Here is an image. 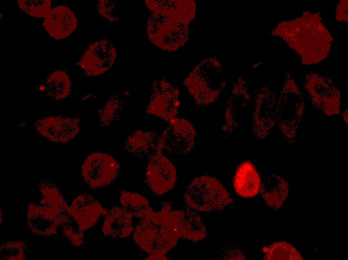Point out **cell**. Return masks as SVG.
<instances>
[{
    "label": "cell",
    "instance_id": "cell-1",
    "mask_svg": "<svg viewBox=\"0 0 348 260\" xmlns=\"http://www.w3.org/2000/svg\"><path fill=\"white\" fill-rule=\"evenodd\" d=\"M271 34L286 42L306 65L324 60L333 41L319 14L308 11L294 20L280 22L272 30Z\"/></svg>",
    "mask_w": 348,
    "mask_h": 260
},
{
    "label": "cell",
    "instance_id": "cell-2",
    "mask_svg": "<svg viewBox=\"0 0 348 260\" xmlns=\"http://www.w3.org/2000/svg\"><path fill=\"white\" fill-rule=\"evenodd\" d=\"M180 238L179 216L168 201L162 204L160 210H152L142 218L133 233L136 243L150 254L148 260H168L166 254Z\"/></svg>",
    "mask_w": 348,
    "mask_h": 260
},
{
    "label": "cell",
    "instance_id": "cell-3",
    "mask_svg": "<svg viewBox=\"0 0 348 260\" xmlns=\"http://www.w3.org/2000/svg\"><path fill=\"white\" fill-rule=\"evenodd\" d=\"M184 84L197 105L212 104L226 86L220 62L212 56L204 59L189 74Z\"/></svg>",
    "mask_w": 348,
    "mask_h": 260
},
{
    "label": "cell",
    "instance_id": "cell-4",
    "mask_svg": "<svg viewBox=\"0 0 348 260\" xmlns=\"http://www.w3.org/2000/svg\"><path fill=\"white\" fill-rule=\"evenodd\" d=\"M304 110L302 93L292 75L286 72L277 99L276 123L280 134L290 144L295 142Z\"/></svg>",
    "mask_w": 348,
    "mask_h": 260
},
{
    "label": "cell",
    "instance_id": "cell-5",
    "mask_svg": "<svg viewBox=\"0 0 348 260\" xmlns=\"http://www.w3.org/2000/svg\"><path fill=\"white\" fill-rule=\"evenodd\" d=\"M184 198L188 208L196 212L220 210L233 202L219 180L206 176L196 178L186 188Z\"/></svg>",
    "mask_w": 348,
    "mask_h": 260
},
{
    "label": "cell",
    "instance_id": "cell-6",
    "mask_svg": "<svg viewBox=\"0 0 348 260\" xmlns=\"http://www.w3.org/2000/svg\"><path fill=\"white\" fill-rule=\"evenodd\" d=\"M38 188L42 195V205L52 209L56 214L60 226L70 243L75 246H81L84 242V232L74 218L60 189L53 183L42 180Z\"/></svg>",
    "mask_w": 348,
    "mask_h": 260
},
{
    "label": "cell",
    "instance_id": "cell-7",
    "mask_svg": "<svg viewBox=\"0 0 348 260\" xmlns=\"http://www.w3.org/2000/svg\"><path fill=\"white\" fill-rule=\"evenodd\" d=\"M146 24L150 41L163 50L176 51L188 40L189 25L172 18L152 12Z\"/></svg>",
    "mask_w": 348,
    "mask_h": 260
},
{
    "label": "cell",
    "instance_id": "cell-8",
    "mask_svg": "<svg viewBox=\"0 0 348 260\" xmlns=\"http://www.w3.org/2000/svg\"><path fill=\"white\" fill-rule=\"evenodd\" d=\"M304 86L314 106L324 115L340 114V93L331 79L310 72L305 76Z\"/></svg>",
    "mask_w": 348,
    "mask_h": 260
},
{
    "label": "cell",
    "instance_id": "cell-9",
    "mask_svg": "<svg viewBox=\"0 0 348 260\" xmlns=\"http://www.w3.org/2000/svg\"><path fill=\"white\" fill-rule=\"evenodd\" d=\"M120 166L110 155L94 152L88 156L82 166L86 182L92 188L106 186L118 177Z\"/></svg>",
    "mask_w": 348,
    "mask_h": 260
},
{
    "label": "cell",
    "instance_id": "cell-10",
    "mask_svg": "<svg viewBox=\"0 0 348 260\" xmlns=\"http://www.w3.org/2000/svg\"><path fill=\"white\" fill-rule=\"evenodd\" d=\"M277 99L267 86H262L256 92L252 129L258 140L266 138L276 124Z\"/></svg>",
    "mask_w": 348,
    "mask_h": 260
},
{
    "label": "cell",
    "instance_id": "cell-11",
    "mask_svg": "<svg viewBox=\"0 0 348 260\" xmlns=\"http://www.w3.org/2000/svg\"><path fill=\"white\" fill-rule=\"evenodd\" d=\"M179 98L180 90L176 86L165 80H156L146 112L168 122L178 112Z\"/></svg>",
    "mask_w": 348,
    "mask_h": 260
},
{
    "label": "cell",
    "instance_id": "cell-12",
    "mask_svg": "<svg viewBox=\"0 0 348 260\" xmlns=\"http://www.w3.org/2000/svg\"><path fill=\"white\" fill-rule=\"evenodd\" d=\"M196 135V130L189 121L175 117L168 122L161 135L163 148L174 154H188L194 145Z\"/></svg>",
    "mask_w": 348,
    "mask_h": 260
},
{
    "label": "cell",
    "instance_id": "cell-13",
    "mask_svg": "<svg viewBox=\"0 0 348 260\" xmlns=\"http://www.w3.org/2000/svg\"><path fill=\"white\" fill-rule=\"evenodd\" d=\"M250 102L246 80L242 77L238 78L227 101L222 127L224 132L230 134L240 127Z\"/></svg>",
    "mask_w": 348,
    "mask_h": 260
},
{
    "label": "cell",
    "instance_id": "cell-14",
    "mask_svg": "<svg viewBox=\"0 0 348 260\" xmlns=\"http://www.w3.org/2000/svg\"><path fill=\"white\" fill-rule=\"evenodd\" d=\"M116 56V50L112 44L102 40L92 44L78 64L87 75L98 76L112 66Z\"/></svg>",
    "mask_w": 348,
    "mask_h": 260
},
{
    "label": "cell",
    "instance_id": "cell-15",
    "mask_svg": "<svg viewBox=\"0 0 348 260\" xmlns=\"http://www.w3.org/2000/svg\"><path fill=\"white\" fill-rule=\"evenodd\" d=\"M176 172L172 163L166 156L160 154L149 160L146 181L151 190L156 195H162L174 186Z\"/></svg>",
    "mask_w": 348,
    "mask_h": 260
},
{
    "label": "cell",
    "instance_id": "cell-16",
    "mask_svg": "<svg viewBox=\"0 0 348 260\" xmlns=\"http://www.w3.org/2000/svg\"><path fill=\"white\" fill-rule=\"evenodd\" d=\"M80 122L77 118L49 116L37 120L35 127L40 134L50 141L66 143L78 134Z\"/></svg>",
    "mask_w": 348,
    "mask_h": 260
},
{
    "label": "cell",
    "instance_id": "cell-17",
    "mask_svg": "<svg viewBox=\"0 0 348 260\" xmlns=\"http://www.w3.org/2000/svg\"><path fill=\"white\" fill-rule=\"evenodd\" d=\"M78 20L74 12L64 6H56L44 18L43 26L54 38L64 39L70 36L77 27Z\"/></svg>",
    "mask_w": 348,
    "mask_h": 260
},
{
    "label": "cell",
    "instance_id": "cell-18",
    "mask_svg": "<svg viewBox=\"0 0 348 260\" xmlns=\"http://www.w3.org/2000/svg\"><path fill=\"white\" fill-rule=\"evenodd\" d=\"M71 212L80 230L84 232L95 224L108 210L92 196L83 194L77 196L70 206Z\"/></svg>",
    "mask_w": 348,
    "mask_h": 260
},
{
    "label": "cell",
    "instance_id": "cell-19",
    "mask_svg": "<svg viewBox=\"0 0 348 260\" xmlns=\"http://www.w3.org/2000/svg\"><path fill=\"white\" fill-rule=\"evenodd\" d=\"M125 148L136 156L148 160L162 154L164 150L161 136L153 130L135 132L127 138Z\"/></svg>",
    "mask_w": 348,
    "mask_h": 260
},
{
    "label": "cell",
    "instance_id": "cell-20",
    "mask_svg": "<svg viewBox=\"0 0 348 260\" xmlns=\"http://www.w3.org/2000/svg\"><path fill=\"white\" fill-rule=\"evenodd\" d=\"M145 4L152 12L188 25L196 13V4L192 0H148Z\"/></svg>",
    "mask_w": 348,
    "mask_h": 260
},
{
    "label": "cell",
    "instance_id": "cell-21",
    "mask_svg": "<svg viewBox=\"0 0 348 260\" xmlns=\"http://www.w3.org/2000/svg\"><path fill=\"white\" fill-rule=\"evenodd\" d=\"M26 219L30 231L34 234L48 236L57 232L60 226L54 212L45 206L29 204L26 211Z\"/></svg>",
    "mask_w": 348,
    "mask_h": 260
},
{
    "label": "cell",
    "instance_id": "cell-22",
    "mask_svg": "<svg viewBox=\"0 0 348 260\" xmlns=\"http://www.w3.org/2000/svg\"><path fill=\"white\" fill-rule=\"evenodd\" d=\"M236 193L241 197L250 198L260 192L262 182L254 164L244 161L237 168L233 181Z\"/></svg>",
    "mask_w": 348,
    "mask_h": 260
},
{
    "label": "cell",
    "instance_id": "cell-23",
    "mask_svg": "<svg viewBox=\"0 0 348 260\" xmlns=\"http://www.w3.org/2000/svg\"><path fill=\"white\" fill-rule=\"evenodd\" d=\"M132 216L122 206H114L105 216L102 228L104 234L114 238L128 237L134 231Z\"/></svg>",
    "mask_w": 348,
    "mask_h": 260
},
{
    "label": "cell",
    "instance_id": "cell-24",
    "mask_svg": "<svg viewBox=\"0 0 348 260\" xmlns=\"http://www.w3.org/2000/svg\"><path fill=\"white\" fill-rule=\"evenodd\" d=\"M266 204L270 208H280L286 199L288 192L287 182L280 176L271 174L262 182L260 191Z\"/></svg>",
    "mask_w": 348,
    "mask_h": 260
},
{
    "label": "cell",
    "instance_id": "cell-25",
    "mask_svg": "<svg viewBox=\"0 0 348 260\" xmlns=\"http://www.w3.org/2000/svg\"><path fill=\"white\" fill-rule=\"evenodd\" d=\"M71 81L68 74L62 70L53 72L48 77L46 88L48 95L54 100L67 98L71 91Z\"/></svg>",
    "mask_w": 348,
    "mask_h": 260
},
{
    "label": "cell",
    "instance_id": "cell-26",
    "mask_svg": "<svg viewBox=\"0 0 348 260\" xmlns=\"http://www.w3.org/2000/svg\"><path fill=\"white\" fill-rule=\"evenodd\" d=\"M120 201L122 207L136 218H142L152 210L148 200L138 194L122 190Z\"/></svg>",
    "mask_w": 348,
    "mask_h": 260
},
{
    "label": "cell",
    "instance_id": "cell-27",
    "mask_svg": "<svg viewBox=\"0 0 348 260\" xmlns=\"http://www.w3.org/2000/svg\"><path fill=\"white\" fill-rule=\"evenodd\" d=\"M124 109V101L118 94H112L98 111V118L102 126H107L118 120Z\"/></svg>",
    "mask_w": 348,
    "mask_h": 260
},
{
    "label": "cell",
    "instance_id": "cell-28",
    "mask_svg": "<svg viewBox=\"0 0 348 260\" xmlns=\"http://www.w3.org/2000/svg\"><path fill=\"white\" fill-rule=\"evenodd\" d=\"M265 260H302V257L291 244L285 242H276L264 250Z\"/></svg>",
    "mask_w": 348,
    "mask_h": 260
},
{
    "label": "cell",
    "instance_id": "cell-29",
    "mask_svg": "<svg viewBox=\"0 0 348 260\" xmlns=\"http://www.w3.org/2000/svg\"><path fill=\"white\" fill-rule=\"evenodd\" d=\"M18 4L21 10L36 18H45L51 10L50 0H18Z\"/></svg>",
    "mask_w": 348,
    "mask_h": 260
},
{
    "label": "cell",
    "instance_id": "cell-30",
    "mask_svg": "<svg viewBox=\"0 0 348 260\" xmlns=\"http://www.w3.org/2000/svg\"><path fill=\"white\" fill-rule=\"evenodd\" d=\"M26 244L20 241H12L2 244L0 248L1 260H24Z\"/></svg>",
    "mask_w": 348,
    "mask_h": 260
},
{
    "label": "cell",
    "instance_id": "cell-31",
    "mask_svg": "<svg viewBox=\"0 0 348 260\" xmlns=\"http://www.w3.org/2000/svg\"><path fill=\"white\" fill-rule=\"evenodd\" d=\"M116 6L111 0H100L98 4V10L100 14L106 19L116 20Z\"/></svg>",
    "mask_w": 348,
    "mask_h": 260
},
{
    "label": "cell",
    "instance_id": "cell-32",
    "mask_svg": "<svg viewBox=\"0 0 348 260\" xmlns=\"http://www.w3.org/2000/svg\"><path fill=\"white\" fill-rule=\"evenodd\" d=\"M336 18L338 22H348V0H342L336 8Z\"/></svg>",
    "mask_w": 348,
    "mask_h": 260
},
{
    "label": "cell",
    "instance_id": "cell-33",
    "mask_svg": "<svg viewBox=\"0 0 348 260\" xmlns=\"http://www.w3.org/2000/svg\"><path fill=\"white\" fill-rule=\"evenodd\" d=\"M222 258L224 260H244V256L241 252L236 249L230 247L226 248L222 252Z\"/></svg>",
    "mask_w": 348,
    "mask_h": 260
},
{
    "label": "cell",
    "instance_id": "cell-34",
    "mask_svg": "<svg viewBox=\"0 0 348 260\" xmlns=\"http://www.w3.org/2000/svg\"><path fill=\"white\" fill-rule=\"evenodd\" d=\"M342 117L346 124H348V110L345 109L342 113Z\"/></svg>",
    "mask_w": 348,
    "mask_h": 260
},
{
    "label": "cell",
    "instance_id": "cell-35",
    "mask_svg": "<svg viewBox=\"0 0 348 260\" xmlns=\"http://www.w3.org/2000/svg\"><path fill=\"white\" fill-rule=\"evenodd\" d=\"M2 210H0V222H2Z\"/></svg>",
    "mask_w": 348,
    "mask_h": 260
}]
</instances>
